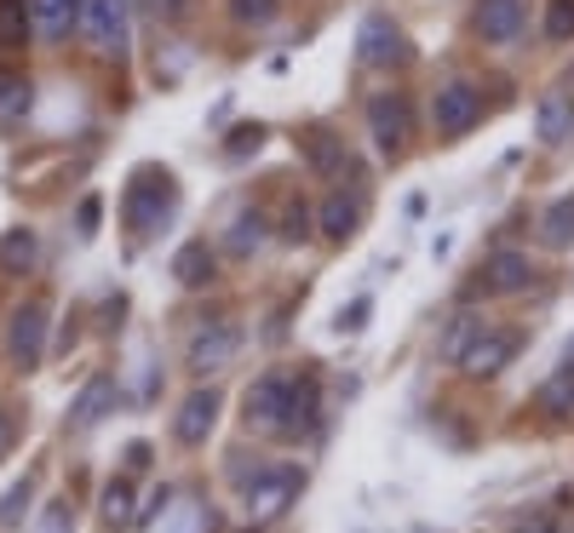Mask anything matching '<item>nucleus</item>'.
Returning <instances> with one entry per match:
<instances>
[{
  "label": "nucleus",
  "instance_id": "nucleus-1",
  "mask_svg": "<svg viewBox=\"0 0 574 533\" xmlns=\"http://www.w3.org/2000/svg\"><path fill=\"white\" fill-rule=\"evenodd\" d=\"M293 390H299V378L288 373H265L247 385V424H259V430H277V436H288V419H293Z\"/></svg>",
  "mask_w": 574,
  "mask_h": 533
},
{
  "label": "nucleus",
  "instance_id": "nucleus-2",
  "mask_svg": "<svg viewBox=\"0 0 574 533\" xmlns=\"http://www.w3.org/2000/svg\"><path fill=\"white\" fill-rule=\"evenodd\" d=\"M293 494H299V470H293V465L254 470V476H247V517H254V522L282 517L288 504H293Z\"/></svg>",
  "mask_w": 574,
  "mask_h": 533
},
{
  "label": "nucleus",
  "instance_id": "nucleus-3",
  "mask_svg": "<svg viewBox=\"0 0 574 533\" xmlns=\"http://www.w3.org/2000/svg\"><path fill=\"white\" fill-rule=\"evenodd\" d=\"M477 115H483V92L471 81H454V87H442L431 98V121H437L442 138H460L465 126H477Z\"/></svg>",
  "mask_w": 574,
  "mask_h": 533
},
{
  "label": "nucleus",
  "instance_id": "nucleus-4",
  "mask_svg": "<svg viewBox=\"0 0 574 533\" xmlns=\"http://www.w3.org/2000/svg\"><path fill=\"white\" fill-rule=\"evenodd\" d=\"M172 207V178L167 172H138L133 190H127V224L133 230H156V218Z\"/></svg>",
  "mask_w": 574,
  "mask_h": 533
},
{
  "label": "nucleus",
  "instance_id": "nucleus-5",
  "mask_svg": "<svg viewBox=\"0 0 574 533\" xmlns=\"http://www.w3.org/2000/svg\"><path fill=\"white\" fill-rule=\"evenodd\" d=\"M81 30L92 35L98 53H121V46H127V0H87Z\"/></svg>",
  "mask_w": 574,
  "mask_h": 533
},
{
  "label": "nucleus",
  "instance_id": "nucleus-6",
  "mask_svg": "<svg viewBox=\"0 0 574 533\" xmlns=\"http://www.w3.org/2000/svg\"><path fill=\"white\" fill-rule=\"evenodd\" d=\"M368 133H373V144L385 149V156H396L403 149V138H408V98L403 92H380L368 104Z\"/></svg>",
  "mask_w": 574,
  "mask_h": 533
},
{
  "label": "nucleus",
  "instance_id": "nucleus-7",
  "mask_svg": "<svg viewBox=\"0 0 574 533\" xmlns=\"http://www.w3.org/2000/svg\"><path fill=\"white\" fill-rule=\"evenodd\" d=\"M511 355H517V333H488V327H483V333L460 350V367L471 378H494V373L511 362Z\"/></svg>",
  "mask_w": 574,
  "mask_h": 533
},
{
  "label": "nucleus",
  "instance_id": "nucleus-8",
  "mask_svg": "<svg viewBox=\"0 0 574 533\" xmlns=\"http://www.w3.org/2000/svg\"><path fill=\"white\" fill-rule=\"evenodd\" d=\"M236 344H241V333H236V327H224V321H207L202 333L190 339V367H195V373H218V367H230Z\"/></svg>",
  "mask_w": 574,
  "mask_h": 533
},
{
  "label": "nucleus",
  "instance_id": "nucleus-9",
  "mask_svg": "<svg viewBox=\"0 0 574 533\" xmlns=\"http://www.w3.org/2000/svg\"><path fill=\"white\" fill-rule=\"evenodd\" d=\"M41 344H46V310L41 304H23V310L12 316V333H7V350L18 367H35L41 362Z\"/></svg>",
  "mask_w": 574,
  "mask_h": 533
},
{
  "label": "nucleus",
  "instance_id": "nucleus-10",
  "mask_svg": "<svg viewBox=\"0 0 574 533\" xmlns=\"http://www.w3.org/2000/svg\"><path fill=\"white\" fill-rule=\"evenodd\" d=\"M534 282V264H529V252H494V259L483 264V293H522Z\"/></svg>",
  "mask_w": 574,
  "mask_h": 533
},
{
  "label": "nucleus",
  "instance_id": "nucleus-11",
  "mask_svg": "<svg viewBox=\"0 0 574 533\" xmlns=\"http://www.w3.org/2000/svg\"><path fill=\"white\" fill-rule=\"evenodd\" d=\"M408 53H403V30H396L391 18H368L362 23V64H373V69H385V64H403Z\"/></svg>",
  "mask_w": 574,
  "mask_h": 533
},
{
  "label": "nucleus",
  "instance_id": "nucleus-12",
  "mask_svg": "<svg viewBox=\"0 0 574 533\" xmlns=\"http://www.w3.org/2000/svg\"><path fill=\"white\" fill-rule=\"evenodd\" d=\"M218 424V390H195L184 396V408H179V442H207V430Z\"/></svg>",
  "mask_w": 574,
  "mask_h": 533
},
{
  "label": "nucleus",
  "instance_id": "nucleus-13",
  "mask_svg": "<svg viewBox=\"0 0 574 533\" xmlns=\"http://www.w3.org/2000/svg\"><path fill=\"white\" fill-rule=\"evenodd\" d=\"M477 30L494 46L517 41V30H522V0H483V7H477Z\"/></svg>",
  "mask_w": 574,
  "mask_h": 533
},
{
  "label": "nucleus",
  "instance_id": "nucleus-14",
  "mask_svg": "<svg viewBox=\"0 0 574 533\" xmlns=\"http://www.w3.org/2000/svg\"><path fill=\"white\" fill-rule=\"evenodd\" d=\"M81 7H87V0H30V23L41 35L58 41V35H69L75 23H81Z\"/></svg>",
  "mask_w": 574,
  "mask_h": 533
},
{
  "label": "nucleus",
  "instance_id": "nucleus-15",
  "mask_svg": "<svg viewBox=\"0 0 574 533\" xmlns=\"http://www.w3.org/2000/svg\"><path fill=\"white\" fill-rule=\"evenodd\" d=\"M305 156H311V167H316V172H328V178H345V172L357 178L351 149H345L334 133H311V138H305Z\"/></svg>",
  "mask_w": 574,
  "mask_h": 533
},
{
  "label": "nucleus",
  "instance_id": "nucleus-16",
  "mask_svg": "<svg viewBox=\"0 0 574 533\" xmlns=\"http://www.w3.org/2000/svg\"><path fill=\"white\" fill-rule=\"evenodd\" d=\"M540 138L545 144H563L569 133H574V92H545L540 98Z\"/></svg>",
  "mask_w": 574,
  "mask_h": 533
},
{
  "label": "nucleus",
  "instance_id": "nucleus-17",
  "mask_svg": "<svg viewBox=\"0 0 574 533\" xmlns=\"http://www.w3.org/2000/svg\"><path fill=\"white\" fill-rule=\"evenodd\" d=\"M357 218H362L357 201L328 195V207H322V236H328V241H351L357 236Z\"/></svg>",
  "mask_w": 574,
  "mask_h": 533
},
{
  "label": "nucleus",
  "instance_id": "nucleus-18",
  "mask_svg": "<svg viewBox=\"0 0 574 533\" xmlns=\"http://www.w3.org/2000/svg\"><path fill=\"white\" fill-rule=\"evenodd\" d=\"M172 275H179L184 287H207L213 282V252H207V241H190L179 259H172Z\"/></svg>",
  "mask_w": 574,
  "mask_h": 533
},
{
  "label": "nucleus",
  "instance_id": "nucleus-19",
  "mask_svg": "<svg viewBox=\"0 0 574 533\" xmlns=\"http://www.w3.org/2000/svg\"><path fill=\"white\" fill-rule=\"evenodd\" d=\"M540 241L545 247H569L574 241V195H558L540 218Z\"/></svg>",
  "mask_w": 574,
  "mask_h": 533
},
{
  "label": "nucleus",
  "instance_id": "nucleus-20",
  "mask_svg": "<svg viewBox=\"0 0 574 533\" xmlns=\"http://www.w3.org/2000/svg\"><path fill=\"white\" fill-rule=\"evenodd\" d=\"M110 396H115V385H110V378H92V385L81 390V401H75V408H69L75 430H87V424H98V419H104V408H110Z\"/></svg>",
  "mask_w": 574,
  "mask_h": 533
},
{
  "label": "nucleus",
  "instance_id": "nucleus-21",
  "mask_svg": "<svg viewBox=\"0 0 574 533\" xmlns=\"http://www.w3.org/2000/svg\"><path fill=\"white\" fill-rule=\"evenodd\" d=\"M299 430H316V378L305 373L293 390V419H288V436H299Z\"/></svg>",
  "mask_w": 574,
  "mask_h": 533
},
{
  "label": "nucleus",
  "instance_id": "nucleus-22",
  "mask_svg": "<svg viewBox=\"0 0 574 533\" xmlns=\"http://www.w3.org/2000/svg\"><path fill=\"white\" fill-rule=\"evenodd\" d=\"M30 81H18V75H0V121H18V115H30Z\"/></svg>",
  "mask_w": 574,
  "mask_h": 533
},
{
  "label": "nucleus",
  "instance_id": "nucleus-23",
  "mask_svg": "<svg viewBox=\"0 0 574 533\" xmlns=\"http://www.w3.org/2000/svg\"><path fill=\"white\" fill-rule=\"evenodd\" d=\"M0 264H7V270H30L35 264V230H12L7 241H0Z\"/></svg>",
  "mask_w": 574,
  "mask_h": 533
},
{
  "label": "nucleus",
  "instance_id": "nucleus-24",
  "mask_svg": "<svg viewBox=\"0 0 574 533\" xmlns=\"http://www.w3.org/2000/svg\"><path fill=\"white\" fill-rule=\"evenodd\" d=\"M104 522L110 528H133V488L127 481H110L104 488Z\"/></svg>",
  "mask_w": 574,
  "mask_h": 533
},
{
  "label": "nucleus",
  "instance_id": "nucleus-25",
  "mask_svg": "<svg viewBox=\"0 0 574 533\" xmlns=\"http://www.w3.org/2000/svg\"><path fill=\"white\" fill-rule=\"evenodd\" d=\"M265 241V218L259 213H236V224H230V252H254Z\"/></svg>",
  "mask_w": 574,
  "mask_h": 533
},
{
  "label": "nucleus",
  "instance_id": "nucleus-26",
  "mask_svg": "<svg viewBox=\"0 0 574 533\" xmlns=\"http://www.w3.org/2000/svg\"><path fill=\"white\" fill-rule=\"evenodd\" d=\"M545 35H552V41L574 35V0H552V7H545Z\"/></svg>",
  "mask_w": 574,
  "mask_h": 533
},
{
  "label": "nucleus",
  "instance_id": "nucleus-27",
  "mask_svg": "<svg viewBox=\"0 0 574 533\" xmlns=\"http://www.w3.org/2000/svg\"><path fill=\"white\" fill-rule=\"evenodd\" d=\"M477 333H483V321H477V316H460L454 327H448V339H442V350H448V355H454V362H460V350H465L471 339H477Z\"/></svg>",
  "mask_w": 574,
  "mask_h": 533
},
{
  "label": "nucleus",
  "instance_id": "nucleus-28",
  "mask_svg": "<svg viewBox=\"0 0 574 533\" xmlns=\"http://www.w3.org/2000/svg\"><path fill=\"white\" fill-rule=\"evenodd\" d=\"M23 41V0H0V46Z\"/></svg>",
  "mask_w": 574,
  "mask_h": 533
},
{
  "label": "nucleus",
  "instance_id": "nucleus-29",
  "mask_svg": "<svg viewBox=\"0 0 574 533\" xmlns=\"http://www.w3.org/2000/svg\"><path fill=\"white\" fill-rule=\"evenodd\" d=\"M230 7H236L241 23H270L277 18V0H230Z\"/></svg>",
  "mask_w": 574,
  "mask_h": 533
},
{
  "label": "nucleus",
  "instance_id": "nucleus-30",
  "mask_svg": "<svg viewBox=\"0 0 574 533\" xmlns=\"http://www.w3.org/2000/svg\"><path fill=\"white\" fill-rule=\"evenodd\" d=\"M23 504H30V481H18V488L0 499V522H18V517H23Z\"/></svg>",
  "mask_w": 574,
  "mask_h": 533
},
{
  "label": "nucleus",
  "instance_id": "nucleus-31",
  "mask_svg": "<svg viewBox=\"0 0 574 533\" xmlns=\"http://www.w3.org/2000/svg\"><path fill=\"white\" fill-rule=\"evenodd\" d=\"M305 236H311V213L293 207V213H288V241H305Z\"/></svg>",
  "mask_w": 574,
  "mask_h": 533
},
{
  "label": "nucleus",
  "instance_id": "nucleus-32",
  "mask_svg": "<svg viewBox=\"0 0 574 533\" xmlns=\"http://www.w3.org/2000/svg\"><path fill=\"white\" fill-rule=\"evenodd\" d=\"M241 149H259V126H241L236 144H230V156H241Z\"/></svg>",
  "mask_w": 574,
  "mask_h": 533
},
{
  "label": "nucleus",
  "instance_id": "nucleus-33",
  "mask_svg": "<svg viewBox=\"0 0 574 533\" xmlns=\"http://www.w3.org/2000/svg\"><path fill=\"white\" fill-rule=\"evenodd\" d=\"M184 7H190V0H156L161 18H184Z\"/></svg>",
  "mask_w": 574,
  "mask_h": 533
},
{
  "label": "nucleus",
  "instance_id": "nucleus-34",
  "mask_svg": "<svg viewBox=\"0 0 574 533\" xmlns=\"http://www.w3.org/2000/svg\"><path fill=\"white\" fill-rule=\"evenodd\" d=\"M362 316H368V304H351V316H339V327H351V333H357Z\"/></svg>",
  "mask_w": 574,
  "mask_h": 533
},
{
  "label": "nucleus",
  "instance_id": "nucleus-35",
  "mask_svg": "<svg viewBox=\"0 0 574 533\" xmlns=\"http://www.w3.org/2000/svg\"><path fill=\"white\" fill-rule=\"evenodd\" d=\"M92 224H98V201H81V230L92 236Z\"/></svg>",
  "mask_w": 574,
  "mask_h": 533
},
{
  "label": "nucleus",
  "instance_id": "nucleus-36",
  "mask_svg": "<svg viewBox=\"0 0 574 533\" xmlns=\"http://www.w3.org/2000/svg\"><path fill=\"white\" fill-rule=\"evenodd\" d=\"M127 465H133V470H144V465H149V447H144V442H133V453H127Z\"/></svg>",
  "mask_w": 574,
  "mask_h": 533
},
{
  "label": "nucleus",
  "instance_id": "nucleus-37",
  "mask_svg": "<svg viewBox=\"0 0 574 533\" xmlns=\"http://www.w3.org/2000/svg\"><path fill=\"white\" fill-rule=\"evenodd\" d=\"M517 533H558V522H545V517H540V522H529V528H517Z\"/></svg>",
  "mask_w": 574,
  "mask_h": 533
},
{
  "label": "nucleus",
  "instance_id": "nucleus-38",
  "mask_svg": "<svg viewBox=\"0 0 574 533\" xmlns=\"http://www.w3.org/2000/svg\"><path fill=\"white\" fill-rule=\"evenodd\" d=\"M7 442H12V424H7V413H0V453H7Z\"/></svg>",
  "mask_w": 574,
  "mask_h": 533
},
{
  "label": "nucleus",
  "instance_id": "nucleus-39",
  "mask_svg": "<svg viewBox=\"0 0 574 533\" xmlns=\"http://www.w3.org/2000/svg\"><path fill=\"white\" fill-rule=\"evenodd\" d=\"M46 522H53V533H64V511H53V517H46Z\"/></svg>",
  "mask_w": 574,
  "mask_h": 533
},
{
  "label": "nucleus",
  "instance_id": "nucleus-40",
  "mask_svg": "<svg viewBox=\"0 0 574 533\" xmlns=\"http://www.w3.org/2000/svg\"><path fill=\"white\" fill-rule=\"evenodd\" d=\"M563 367H574V344H569V350H563Z\"/></svg>",
  "mask_w": 574,
  "mask_h": 533
}]
</instances>
